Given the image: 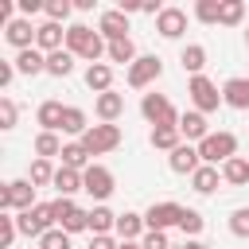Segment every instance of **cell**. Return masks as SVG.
Returning a JSON list of instances; mask_svg holds the SVG:
<instances>
[{
  "label": "cell",
  "mask_w": 249,
  "mask_h": 249,
  "mask_svg": "<svg viewBox=\"0 0 249 249\" xmlns=\"http://www.w3.org/2000/svg\"><path fill=\"white\" fill-rule=\"evenodd\" d=\"M160 74H163L160 54H140V58L128 66V86H132V89H144V86H152Z\"/></svg>",
  "instance_id": "obj_9"
},
{
  "label": "cell",
  "mask_w": 249,
  "mask_h": 249,
  "mask_svg": "<svg viewBox=\"0 0 249 249\" xmlns=\"http://www.w3.org/2000/svg\"><path fill=\"white\" fill-rule=\"evenodd\" d=\"M156 31H160L163 39H179V35L187 31V12H183V8H163V12L156 16Z\"/></svg>",
  "instance_id": "obj_16"
},
{
  "label": "cell",
  "mask_w": 249,
  "mask_h": 249,
  "mask_svg": "<svg viewBox=\"0 0 249 249\" xmlns=\"http://www.w3.org/2000/svg\"><path fill=\"white\" fill-rule=\"evenodd\" d=\"M113 187H117V179H113V171H109L105 163H89V167L82 171V191H86L89 198L105 202V198L113 195Z\"/></svg>",
  "instance_id": "obj_6"
},
{
  "label": "cell",
  "mask_w": 249,
  "mask_h": 249,
  "mask_svg": "<svg viewBox=\"0 0 249 249\" xmlns=\"http://www.w3.org/2000/svg\"><path fill=\"white\" fill-rule=\"evenodd\" d=\"M140 113H144V121H148L152 128H160V124H179V117H183V113H175V105H171L163 93H144V97H140Z\"/></svg>",
  "instance_id": "obj_4"
},
{
  "label": "cell",
  "mask_w": 249,
  "mask_h": 249,
  "mask_svg": "<svg viewBox=\"0 0 249 249\" xmlns=\"http://www.w3.org/2000/svg\"><path fill=\"white\" fill-rule=\"evenodd\" d=\"M58 230H66V233H82V230H89V210H82V206H74L62 222H58Z\"/></svg>",
  "instance_id": "obj_36"
},
{
  "label": "cell",
  "mask_w": 249,
  "mask_h": 249,
  "mask_svg": "<svg viewBox=\"0 0 249 249\" xmlns=\"http://www.w3.org/2000/svg\"><path fill=\"white\" fill-rule=\"evenodd\" d=\"M51 187L58 191V198H70L74 191H82V171H74V167H58Z\"/></svg>",
  "instance_id": "obj_23"
},
{
  "label": "cell",
  "mask_w": 249,
  "mask_h": 249,
  "mask_svg": "<svg viewBox=\"0 0 249 249\" xmlns=\"http://www.w3.org/2000/svg\"><path fill=\"white\" fill-rule=\"evenodd\" d=\"M31 206H39L35 202V183L31 179H12V183H4L0 187V214H23V210H31Z\"/></svg>",
  "instance_id": "obj_2"
},
{
  "label": "cell",
  "mask_w": 249,
  "mask_h": 249,
  "mask_svg": "<svg viewBox=\"0 0 249 249\" xmlns=\"http://www.w3.org/2000/svg\"><path fill=\"white\" fill-rule=\"evenodd\" d=\"M16 70H19V74H27V78H35V74H47V54H43L39 47H31V51H19V54H16Z\"/></svg>",
  "instance_id": "obj_21"
},
{
  "label": "cell",
  "mask_w": 249,
  "mask_h": 249,
  "mask_svg": "<svg viewBox=\"0 0 249 249\" xmlns=\"http://www.w3.org/2000/svg\"><path fill=\"white\" fill-rule=\"evenodd\" d=\"M62 132H70V136H86V132H89L86 109H78V105H66V113H62Z\"/></svg>",
  "instance_id": "obj_29"
},
{
  "label": "cell",
  "mask_w": 249,
  "mask_h": 249,
  "mask_svg": "<svg viewBox=\"0 0 249 249\" xmlns=\"http://www.w3.org/2000/svg\"><path fill=\"white\" fill-rule=\"evenodd\" d=\"M66 51H70L74 58H86V62L93 66V62H101V54L109 51V43H105L101 31H93L89 23H70V27H66Z\"/></svg>",
  "instance_id": "obj_1"
},
{
  "label": "cell",
  "mask_w": 249,
  "mask_h": 249,
  "mask_svg": "<svg viewBox=\"0 0 249 249\" xmlns=\"http://www.w3.org/2000/svg\"><path fill=\"white\" fill-rule=\"evenodd\" d=\"M187 93H191V101H195L198 113H214V109L222 105V93H218V86H214L206 74H195V78L187 82Z\"/></svg>",
  "instance_id": "obj_7"
},
{
  "label": "cell",
  "mask_w": 249,
  "mask_h": 249,
  "mask_svg": "<svg viewBox=\"0 0 249 249\" xmlns=\"http://www.w3.org/2000/svg\"><path fill=\"white\" fill-rule=\"evenodd\" d=\"M16 117H19L16 101L12 97H0V128H16Z\"/></svg>",
  "instance_id": "obj_43"
},
{
  "label": "cell",
  "mask_w": 249,
  "mask_h": 249,
  "mask_svg": "<svg viewBox=\"0 0 249 249\" xmlns=\"http://www.w3.org/2000/svg\"><path fill=\"white\" fill-rule=\"evenodd\" d=\"M74 70V54L62 47V51H54V54H47V74H54V78H66Z\"/></svg>",
  "instance_id": "obj_34"
},
{
  "label": "cell",
  "mask_w": 249,
  "mask_h": 249,
  "mask_svg": "<svg viewBox=\"0 0 249 249\" xmlns=\"http://www.w3.org/2000/svg\"><path fill=\"white\" fill-rule=\"evenodd\" d=\"M245 19V4L241 0H222V8H218V23L222 27H237Z\"/></svg>",
  "instance_id": "obj_33"
},
{
  "label": "cell",
  "mask_w": 249,
  "mask_h": 249,
  "mask_svg": "<svg viewBox=\"0 0 249 249\" xmlns=\"http://www.w3.org/2000/svg\"><path fill=\"white\" fill-rule=\"evenodd\" d=\"M202 226H206V218H202L198 210H191V206H187V210H183V222H179V230H183L187 237H198V233H202Z\"/></svg>",
  "instance_id": "obj_37"
},
{
  "label": "cell",
  "mask_w": 249,
  "mask_h": 249,
  "mask_svg": "<svg viewBox=\"0 0 249 249\" xmlns=\"http://www.w3.org/2000/svg\"><path fill=\"white\" fill-rule=\"evenodd\" d=\"M70 12H74L70 0H47V19H51V23H62Z\"/></svg>",
  "instance_id": "obj_42"
},
{
  "label": "cell",
  "mask_w": 249,
  "mask_h": 249,
  "mask_svg": "<svg viewBox=\"0 0 249 249\" xmlns=\"http://www.w3.org/2000/svg\"><path fill=\"white\" fill-rule=\"evenodd\" d=\"M89 249H121V241H113L109 233H101V237H93V241H89Z\"/></svg>",
  "instance_id": "obj_47"
},
{
  "label": "cell",
  "mask_w": 249,
  "mask_h": 249,
  "mask_svg": "<svg viewBox=\"0 0 249 249\" xmlns=\"http://www.w3.org/2000/svg\"><path fill=\"white\" fill-rule=\"evenodd\" d=\"M62 113H66L62 101H43L35 109V121L43 124V132H62Z\"/></svg>",
  "instance_id": "obj_19"
},
{
  "label": "cell",
  "mask_w": 249,
  "mask_h": 249,
  "mask_svg": "<svg viewBox=\"0 0 249 249\" xmlns=\"http://www.w3.org/2000/svg\"><path fill=\"white\" fill-rule=\"evenodd\" d=\"M16 74H19V70H16V62H0V89H8Z\"/></svg>",
  "instance_id": "obj_45"
},
{
  "label": "cell",
  "mask_w": 249,
  "mask_h": 249,
  "mask_svg": "<svg viewBox=\"0 0 249 249\" xmlns=\"http://www.w3.org/2000/svg\"><path fill=\"white\" fill-rule=\"evenodd\" d=\"M222 179H226L230 187H245V183H249V160H245V156L226 160V163H222Z\"/></svg>",
  "instance_id": "obj_26"
},
{
  "label": "cell",
  "mask_w": 249,
  "mask_h": 249,
  "mask_svg": "<svg viewBox=\"0 0 249 249\" xmlns=\"http://www.w3.org/2000/svg\"><path fill=\"white\" fill-rule=\"evenodd\" d=\"M230 233L233 237H249V206H237L230 214Z\"/></svg>",
  "instance_id": "obj_41"
},
{
  "label": "cell",
  "mask_w": 249,
  "mask_h": 249,
  "mask_svg": "<svg viewBox=\"0 0 249 249\" xmlns=\"http://www.w3.org/2000/svg\"><path fill=\"white\" fill-rule=\"evenodd\" d=\"M19 12L23 16H35V12H47V4L43 0H19Z\"/></svg>",
  "instance_id": "obj_46"
},
{
  "label": "cell",
  "mask_w": 249,
  "mask_h": 249,
  "mask_svg": "<svg viewBox=\"0 0 249 249\" xmlns=\"http://www.w3.org/2000/svg\"><path fill=\"white\" fill-rule=\"evenodd\" d=\"M218 8H222V0H198L195 4V19L198 23H218Z\"/></svg>",
  "instance_id": "obj_38"
},
{
  "label": "cell",
  "mask_w": 249,
  "mask_h": 249,
  "mask_svg": "<svg viewBox=\"0 0 249 249\" xmlns=\"http://www.w3.org/2000/svg\"><path fill=\"white\" fill-rule=\"evenodd\" d=\"M121 249H144L140 241H121Z\"/></svg>",
  "instance_id": "obj_49"
},
{
  "label": "cell",
  "mask_w": 249,
  "mask_h": 249,
  "mask_svg": "<svg viewBox=\"0 0 249 249\" xmlns=\"http://www.w3.org/2000/svg\"><path fill=\"white\" fill-rule=\"evenodd\" d=\"M93 113H97V121H101V124H117V117L124 113V93H117V89H109V93H97V101H93Z\"/></svg>",
  "instance_id": "obj_14"
},
{
  "label": "cell",
  "mask_w": 249,
  "mask_h": 249,
  "mask_svg": "<svg viewBox=\"0 0 249 249\" xmlns=\"http://www.w3.org/2000/svg\"><path fill=\"white\" fill-rule=\"evenodd\" d=\"M167 167H171L175 175H195V171L202 167V156H198L195 144H179V148L167 156Z\"/></svg>",
  "instance_id": "obj_12"
},
{
  "label": "cell",
  "mask_w": 249,
  "mask_h": 249,
  "mask_svg": "<svg viewBox=\"0 0 249 249\" xmlns=\"http://www.w3.org/2000/svg\"><path fill=\"white\" fill-rule=\"evenodd\" d=\"M179 132H183V140H187V144H202V140L210 136V124H206V113H198V109H191V113H183V117H179Z\"/></svg>",
  "instance_id": "obj_15"
},
{
  "label": "cell",
  "mask_w": 249,
  "mask_h": 249,
  "mask_svg": "<svg viewBox=\"0 0 249 249\" xmlns=\"http://www.w3.org/2000/svg\"><path fill=\"white\" fill-rule=\"evenodd\" d=\"M140 245H144V249H171V241H167V230H148V233L140 237Z\"/></svg>",
  "instance_id": "obj_44"
},
{
  "label": "cell",
  "mask_w": 249,
  "mask_h": 249,
  "mask_svg": "<svg viewBox=\"0 0 249 249\" xmlns=\"http://www.w3.org/2000/svg\"><path fill=\"white\" fill-rule=\"evenodd\" d=\"M62 39H66V31H62V23H39V35H35V47L43 51V54H54V51H62Z\"/></svg>",
  "instance_id": "obj_17"
},
{
  "label": "cell",
  "mask_w": 249,
  "mask_h": 249,
  "mask_svg": "<svg viewBox=\"0 0 249 249\" xmlns=\"http://www.w3.org/2000/svg\"><path fill=\"white\" fill-rule=\"evenodd\" d=\"M179 62H183V70H191V78L202 74V66H206V47H202V43H187L183 54H179Z\"/></svg>",
  "instance_id": "obj_28"
},
{
  "label": "cell",
  "mask_w": 249,
  "mask_h": 249,
  "mask_svg": "<svg viewBox=\"0 0 249 249\" xmlns=\"http://www.w3.org/2000/svg\"><path fill=\"white\" fill-rule=\"evenodd\" d=\"M183 249H206V245H202L198 237H187V241H183Z\"/></svg>",
  "instance_id": "obj_48"
},
{
  "label": "cell",
  "mask_w": 249,
  "mask_h": 249,
  "mask_svg": "<svg viewBox=\"0 0 249 249\" xmlns=\"http://www.w3.org/2000/svg\"><path fill=\"white\" fill-rule=\"evenodd\" d=\"M62 167H74V171H86L89 167V152H86L82 140H74V144L62 148Z\"/></svg>",
  "instance_id": "obj_30"
},
{
  "label": "cell",
  "mask_w": 249,
  "mask_h": 249,
  "mask_svg": "<svg viewBox=\"0 0 249 249\" xmlns=\"http://www.w3.org/2000/svg\"><path fill=\"white\" fill-rule=\"evenodd\" d=\"M183 210L187 206H179V202H152L144 210V222H148V230H171L183 222Z\"/></svg>",
  "instance_id": "obj_10"
},
{
  "label": "cell",
  "mask_w": 249,
  "mask_h": 249,
  "mask_svg": "<svg viewBox=\"0 0 249 249\" xmlns=\"http://www.w3.org/2000/svg\"><path fill=\"white\" fill-rule=\"evenodd\" d=\"M195 148H198L202 163L218 167V163H226V160L237 156V136H233V132H210V136H206L202 144H195Z\"/></svg>",
  "instance_id": "obj_3"
},
{
  "label": "cell",
  "mask_w": 249,
  "mask_h": 249,
  "mask_svg": "<svg viewBox=\"0 0 249 249\" xmlns=\"http://www.w3.org/2000/svg\"><path fill=\"white\" fill-rule=\"evenodd\" d=\"M109 230H117V214H113L105 202H97V206L89 210V233L101 237V233H109Z\"/></svg>",
  "instance_id": "obj_25"
},
{
  "label": "cell",
  "mask_w": 249,
  "mask_h": 249,
  "mask_svg": "<svg viewBox=\"0 0 249 249\" xmlns=\"http://www.w3.org/2000/svg\"><path fill=\"white\" fill-rule=\"evenodd\" d=\"M86 86L97 89V93H109V89H113V66H109V62H93V66H86Z\"/></svg>",
  "instance_id": "obj_22"
},
{
  "label": "cell",
  "mask_w": 249,
  "mask_h": 249,
  "mask_svg": "<svg viewBox=\"0 0 249 249\" xmlns=\"http://www.w3.org/2000/svg\"><path fill=\"white\" fill-rule=\"evenodd\" d=\"M19 226H16V214H0V249H12Z\"/></svg>",
  "instance_id": "obj_39"
},
{
  "label": "cell",
  "mask_w": 249,
  "mask_h": 249,
  "mask_svg": "<svg viewBox=\"0 0 249 249\" xmlns=\"http://www.w3.org/2000/svg\"><path fill=\"white\" fill-rule=\"evenodd\" d=\"M179 144H183V132H179V124H160V128H152V148L175 152Z\"/></svg>",
  "instance_id": "obj_27"
},
{
  "label": "cell",
  "mask_w": 249,
  "mask_h": 249,
  "mask_svg": "<svg viewBox=\"0 0 249 249\" xmlns=\"http://www.w3.org/2000/svg\"><path fill=\"white\" fill-rule=\"evenodd\" d=\"M222 101L230 109H249V78H230L222 86Z\"/></svg>",
  "instance_id": "obj_20"
},
{
  "label": "cell",
  "mask_w": 249,
  "mask_h": 249,
  "mask_svg": "<svg viewBox=\"0 0 249 249\" xmlns=\"http://www.w3.org/2000/svg\"><path fill=\"white\" fill-rule=\"evenodd\" d=\"M105 54H109V62H124V66H132V62L140 58L132 39H117V43H109V51H105Z\"/></svg>",
  "instance_id": "obj_31"
},
{
  "label": "cell",
  "mask_w": 249,
  "mask_h": 249,
  "mask_svg": "<svg viewBox=\"0 0 249 249\" xmlns=\"http://www.w3.org/2000/svg\"><path fill=\"white\" fill-rule=\"evenodd\" d=\"M82 144H86L89 156H105V152H113L121 144V124H89V132L82 136Z\"/></svg>",
  "instance_id": "obj_8"
},
{
  "label": "cell",
  "mask_w": 249,
  "mask_h": 249,
  "mask_svg": "<svg viewBox=\"0 0 249 249\" xmlns=\"http://www.w3.org/2000/svg\"><path fill=\"white\" fill-rule=\"evenodd\" d=\"M16 226H19V233H23V237H43V233H51V230H54L51 202H39V206H31V210L16 214Z\"/></svg>",
  "instance_id": "obj_5"
},
{
  "label": "cell",
  "mask_w": 249,
  "mask_h": 249,
  "mask_svg": "<svg viewBox=\"0 0 249 249\" xmlns=\"http://www.w3.org/2000/svg\"><path fill=\"white\" fill-rule=\"evenodd\" d=\"M54 171H58V167H51V160H39V156H35L27 179H31L35 187H51V183H54Z\"/></svg>",
  "instance_id": "obj_35"
},
{
  "label": "cell",
  "mask_w": 249,
  "mask_h": 249,
  "mask_svg": "<svg viewBox=\"0 0 249 249\" xmlns=\"http://www.w3.org/2000/svg\"><path fill=\"white\" fill-rule=\"evenodd\" d=\"M218 183H222V171H218V167H210V163H202V167L191 175V187H195L198 195H214V191H218Z\"/></svg>",
  "instance_id": "obj_24"
},
{
  "label": "cell",
  "mask_w": 249,
  "mask_h": 249,
  "mask_svg": "<svg viewBox=\"0 0 249 249\" xmlns=\"http://www.w3.org/2000/svg\"><path fill=\"white\" fill-rule=\"evenodd\" d=\"M62 140H58V132H39L35 136V156L39 160H51V156H62Z\"/></svg>",
  "instance_id": "obj_32"
},
{
  "label": "cell",
  "mask_w": 249,
  "mask_h": 249,
  "mask_svg": "<svg viewBox=\"0 0 249 249\" xmlns=\"http://www.w3.org/2000/svg\"><path fill=\"white\" fill-rule=\"evenodd\" d=\"M97 31H101V39H105V43L128 39V16H124L121 8H109V12H101V19H97Z\"/></svg>",
  "instance_id": "obj_11"
},
{
  "label": "cell",
  "mask_w": 249,
  "mask_h": 249,
  "mask_svg": "<svg viewBox=\"0 0 249 249\" xmlns=\"http://www.w3.org/2000/svg\"><path fill=\"white\" fill-rule=\"evenodd\" d=\"M39 249H70V233L54 226L51 233H43V237H39Z\"/></svg>",
  "instance_id": "obj_40"
},
{
  "label": "cell",
  "mask_w": 249,
  "mask_h": 249,
  "mask_svg": "<svg viewBox=\"0 0 249 249\" xmlns=\"http://www.w3.org/2000/svg\"><path fill=\"white\" fill-rule=\"evenodd\" d=\"M117 233H121V241H136V237H144V233H148V222H144V214H136V210H124V214H117Z\"/></svg>",
  "instance_id": "obj_18"
},
{
  "label": "cell",
  "mask_w": 249,
  "mask_h": 249,
  "mask_svg": "<svg viewBox=\"0 0 249 249\" xmlns=\"http://www.w3.org/2000/svg\"><path fill=\"white\" fill-rule=\"evenodd\" d=\"M35 35H39V27H31V19H23V16L4 27V39H8L16 51H31V47H35Z\"/></svg>",
  "instance_id": "obj_13"
},
{
  "label": "cell",
  "mask_w": 249,
  "mask_h": 249,
  "mask_svg": "<svg viewBox=\"0 0 249 249\" xmlns=\"http://www.w3.org/2000/svg\"><path fill=\"white\" fill-rule=\"evenodd\" d=\"M245 43H249V31H245Z\"/></svg>",
  "instance_id": "obj_50"
}]
</instances>
